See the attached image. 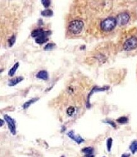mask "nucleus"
Listing matches in <instances>:
<instances>
[{
  "label": "nucleus",
  "instance_id": "obj_14",
  "mask_svg": "<svg viewBox=\"0 0 137 157\" xmlns=\"http://www.w3.org/2000/svg\"><path fill=\"white\" fill-rule=\"evenodd\" d=\"M130 149L133 154H135L137 151V140L133 141L130 146Z\"/></svg>",
  "mask_w": 137,
  "mask_h": 157
},
{
  "label": "nucleus",
  "instance_id": "obj_16",
  "mask_svg": "<svg viewBox=\"0 0 137 157\" xmlns=\"http://www.w3.org/2000/svg\"><path fill=\"white\" fill-rule=\"evenodd\" d=\"M56 46L55 44L54 43H49L44 48L45 51H51L54 49V48Z\"/></svg>",
  "mask_w": 137,
  "mask_h": 157
},
{
  "label": "nucleus",
  "instance_id": "obj_19",
  "mask_svg": "<svg viewBox=\"0 0 137 157\" xmlns=\"http://www.w3.org/2000/svg\"><path fill=\"white\" fill-rule=\"evenodd\" d=\"M15 36H12L9 39H8V43H9V46L10 47H11L14 44V43L15 42Z\"/></svg>",
  "mask_w": 137,
  "mask_h": 157
},
{
  "label": "nucleus",
  "instance_id": "obj_20",
  "mask_svg": "<svg viewBox=\"0 0 137 157\" xmlns=\"http://www.w3.org/2000/svg\"><path fill=\"white\" fill-rule=\"evenodd\" d=\"M112 140L111 138H110L107 141V148L108 151H111V149L112 147Z\"/></svg>",
  "mask_w": 137,
  "mask_h": 157
},
{
  "label": "nucleus",
  "instance_id": "obj_18",
  "mask_svg": "<svg viewBox=\"0 0 137 157\" xmlns=\"http://www.w3.org/2000/svg\"><path fill=\"white\" fill-rule=\"evenodd\" d=\"M74 112H75V108H74L73 107H72V106H70L69 108H68V109H67L66 113H67V114H68V116H72V115L73 114Z\"/></svg>",
  "mask_w": 137,
  "mask_h": 157
},
{
  "label": "nucleus",
  "instance_id": "obj_6",
  "mask_svg": "<svg viewBox=\"0 0 137 157\" xmlns=\"http://www.w3.org/2000/svg\"><path fill=\"white\" fill-rule=\"evenodd\" d=\"M51 33L50 31H44L41 35L36 38V42L39 44H42L46 42L48 40V36L51 35Z\"/></svg>",
  "mask_w": 137,
  "mask_h": 157
},
{
  "label": "nucleus",
  "instance_id": "obj_1",
  "mask_svg": "<svg viewBox=\"0 0 137 157\" xmlns=\"http://www.w3.org/2000/svg\"><path fill=\"white\" fill-rule=\"evenodd\" d=\"M84 26V24L82 20H73L68 25V30L73 35H78L82 32Z\"/></svg>",
  "mask_w": 137,
  "mask_h": 157
},
{
  "label": "nucleus",
  "instance_id": "obj_8",
  "mask_svg": "<svg viewBox=\"0 0 137 157\" xmlns=\"http://www.w3.org/2000/svg\"><path fill=\"white\" fill-rule=\"evenodd\" d=\"M36 78L39 79H42L44 80H47L48 79V73L46 71L41 70L39 71L36 75Z\"/></svg>",
  "mask_w": 137,
  "mask_h": 157
},
{
  "label": "nucleus",
  "instance_id": "obj_3",
  "mask_svg": "<svg viewBox=\"0 0 137 157\" xmlns=\"http://www.w3.org/2000/svg\"><path fill=\"white\" fill-rule=\"evenodd\" d=\"M136 48H137V38L135 37H131L128 39L126 41H125L123 45V49L127 51L133 50Z\"/></svg>",
  "mask_w": 137,
  "mask_h": 157
},
{
  "label": "nucleus",
  "instance_id": "obj_4",
  "mask_svg": "<svg viewBox=\"0 0 137 157\" xmlns=\"http://www.w3.org/2000/svg\"><path fill=\"white\" fill-rule=\"evenodd\" d=\"M4 118L6 122H7L8 126L9 128V129L11 133L13 135H15L17 133V131H16V125H15V120L8 115H5Z\"/></svg>",
  "mask_w": 137,
  "mask_h": 157
},
{
  "label": "nucleus",
  "instance_id": "obj_22",
  "mask_svg": "<svg viewBox=\"0 0 137 157\" xmlns=\"http://www.w3.org/2000/svg\"><path fill=\"white\" fill-rule=\"evenodd\" d=\"M106 122L109 123V124H111L112 126H113V127H115V128L116 127V124H115V123H114L113 122H112V121H107Z\"/></svg>",
  "mask_w": 137,
  "mask_h": 157
},
{
  "label": "nucleus",
  "instance_id": "obj_9",
  "mask_svg": "<svg viewBox=\"0 0 137 157\" xmlns=\"http://www.w3.org/2000/svg\"><path fill=\"white\" fill-rule=\"evenodd\" d=\"M24 80V78L22 77V76H19V77H17L15 78H14V79H11L10 80L8 85L10 86H13L16 85L17 84H18V83L21 82L22 81H23Z\"/></svg>",
  "mask_w": 137,
  "mask_h": 157
},
{
  "label": "nucleus",
  "instance_id": "obj_7",
  "mask_svg": "<svg viewBox=\"0 0 137 157\" xmlns=\"http://www.w3.org/2000/svg\"><path fill=\"white\" fill-rule=\"evenodd\" d=\"M68 136H69L72 140L75 141L77 144H81L84 141V140L80 136H76L75 134V132L73 131H71L68 133Z\"/></svg>",
  "mask_w": 137,
  "mask_h": 157
},
{
  "label": "nucleus",
  "instance_id": "obj_23",
  "mask_svg": "<svg viewBox=\"0 0 137 157\" xmlns=\"http://www.w3.org/2000/svg\"><path fill=\"white\" fill-rule=\"evenodd\" d=\"M130 154H123L121 157H130Z\"/></svg>",
  "mask_w": 137,
  "mask_h": 157
},
{
  "label": "nucleus",
  "instance_id": "obj_26",
  "mask_svg": "<svg viewBox=\"0 0 137 157\" xmlns=\"http://www.w3.org/2000/svg\"><path fill=\"white\" fill-rule=\"evenodd\" d=\"M61 157H65V156H61Z\"/></svg>",
  "mask_w": 137,
  "mask_h": 157
},
{
  "label": "nucleus",
  "instance_id": "obj_25",
  "mask_svg": "<svg viewBox=\"0 0 137 157\" xmlns=\"http://www.w3.org/2000/svg\"><path fill=\"white\" fill-rule=\"evenodd\" d=\"M0 122H1V124H0V126H2L4 124V121H3V119H0Z\"/></svg>",
  "mask_w": 137,
  "mask_h": 157
},
{
  "label": "nucleus",
  "instance_id": "obj_13",
  "mask_svg": "<svg viewBox=\"0 0 137 157\" xmlns=\"http://www.w3.org/2000/svg\"><path fill=\"white\" fill-rule=\"evenodd\" d=\"M41 15L43 17H52L53 15V12L51 10H49V9L45 10L41 12Z\"/></svg>",
  "mask_w": 137,
  "mask_h": 157
},
{
  "label": "nucleus",
  "instance_id": "obj_2",
  "mask_svg": "<svg viewBox=\"0 0 137 157\" xmlns=\"http://www.w3.org/2000/svg\"><path fill=\"white\" fill-rule=\"evenodd\" d=\"M117 24L116 18L108 17L100 23V29L104 32H109L115 29Z\"/></svg>",
  "mask_w": 137,
  "mask_h": 157
},
{
  "label": "nucleus",
  "instance_id": "obj_11",
  "mask_svg": "<svg viewBox=\"0 0 137 157\" xmlns=\"http://www.w3.org/2000/svg\"><path fill=\"white\" fill-rule=\"evenodd\" d=\"M38 100H39V98H32V99L29 100V101H27V102H26L24 105H23V108H24V109H27L32 104L37 102Z\"/></svg>",
  "mask_w": 137,
  "mask_h": 157
},
{
  "label": "nucleus",
  "instance_id": "obj_24",
  "mask_svg": "<svg viewBox=\"0 0 137 157\" xmlns=\"http://www.w3.org/2000/svg\"><path fill=\"white\" fill-rule=\"evenodd\" d=\"M84 157H94V155H85Z\"/></svg>",
  "mask_w": 137,
  "mask_h": 157
},
{
  "label": "nucleus",
  "instance_id": "obj_27",
  "mask_svg": "<svg viewBox=\"0 0 137 157\" xmlns=\"http://www.w3.org/2000/svg\"><path fill=\"white\" fill-rule=\"evenodd\" d=\"M136 74H137V70H136Z\"/></svg>",
  "mask_w": 137,
  "mask_h": 157
},
{
  "label": "nucleus",
  "instance_id": "obj_10",
  "mask_svg": "<svg viewBox=\"0 0 137 157\" xmlns=\"http://www.w3.org/2000/svg\"><path fill=\"white\" fill-rule=\"evenodd\" d=\"M44 30L42 29H37L33 30L32 32H31V36L33 38H37V37H39L40 35H41L42 32Z\"/></svg>",
  "mask_w": 137,
  "mask_h": 157
},
{
  "label": "nucleus",
  "instance_id": "obj_15",
  "mask_svg": "<svg viewBox=\"0 0 137 157\" xmlns=\"http://www.w3.org/2000/svg\"><path fill=\"white\" fill-rule=\"evenodd\" d=\"M82 151L85 155H93L94 148L92 147H85L82 150Z\"/></svg>",
  "mask_w": 137,
  "mask_h": 157
},
{
  "label": "nucleus",
  "instance_id": "obj_5",
  "mask_svg": "<svg viewBox=\"0 0 137 157\" xmlns=\"http://www.w3.org/2000/svg\"><path fill=\"white\" fill-rule=\"evenodd\" d=\"M116 20L119 25H126L130 20V15L127 13H122L117 16Z\"/></svg>",
  "mask_w": 137,
  "mask_h": 157
},
{
  "label": "nucleus",
  "instance_id": "obj_12",
  "mask_svg": "<svg viewBox=\"0 0 137 157\" xmlns=\"http://www.w3.org/2000/svg\"><path fill=\"white\" fill-rule=\"evenodd\" d=\"M18 67H19V63L17 62V63H16L14 64V66L12 67V68H11L10 69V70L9 72H8V75H9L10 76H13L14 75V74L15 73L16 71L17 70Z\"/></svg>",
  "mask_w": 137,
  "mask_h": 157
},
{
  "label": "nucleus",
  "instance_id": "obj_21",
  "mask_svg": "<svg viewBox=\"0 0 137 157\" xmlns=\"http://www.w3.org/2000/svg\"><path fill=\"white\" fill-rule=\"evenodd\" d=\"M41 2L45 8H48L51 4V2L49 1V0H42V1H41Z\"/></svg>",
  "mask_w": 137,
  "mask_h": 157
},
{
  "label": "nucleus",
  "instance_id": "obj_17",
  "mask_svg": "<svg viewBox=\"0 0 137 157\" xmlns=\"http://www.w3.org/2000/svg\"><path fill=\"white\" fill-rule=\"evenodd\" d=\"M128 119L127 117H121L117 119V122L120 123V124H125L128 122Z\"/></svg>",
  "mask_w": 137,
  "mask_h": 157
}]
</instances>
